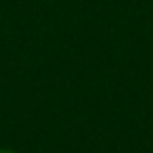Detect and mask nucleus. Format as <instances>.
<instances>
[{
	"instance_id": "1",
	"label": "nucleus",
	"mask_w": 153,
	"mask_h": 153,
	"mask_svg": "<svg viewBox=\"0 0 153 153\" xmlns=\"http://www.w3.org/2000/svg\"><path fill=\"white\" fill-rule=\"evenodd\" d=\"M0 153H13V151H0Z\"/></svg>"
}]
</instances>
